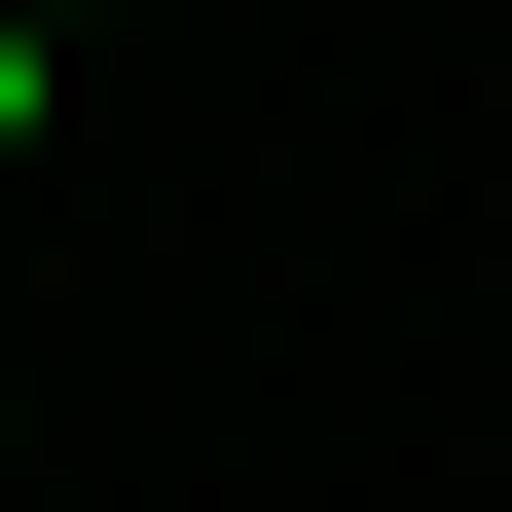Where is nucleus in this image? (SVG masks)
Instances as JSON below:
<instances>
[{"label":"nucleus","mask_w":512,"mask_h":512,"mask_svg":"<svg viewBox=\"0 0 512 512\" xmlns=\"http://www.w3.org/2000/svg\"><path fill=\"white\" fill-rule=\"evenodd\" d=\"M37 37H74V0H37Z\"/></svg>","instance_id":"nucleus-2"},{"label":"nucleus","mask_w":512,"mask_h":512,"mask_svg":"<svg viewBox=\"0 0 512 512\" xmlns=\"http://www.w3.org/2000/svg\"><path fill=\"white\" fill-rule=\"evenodd\" d=\"M37 110H74V37H37V0H0V147H37Z\"/></svg>","instance_id":"nucleus-1"}]
</instances>
